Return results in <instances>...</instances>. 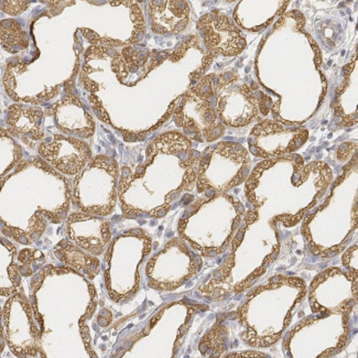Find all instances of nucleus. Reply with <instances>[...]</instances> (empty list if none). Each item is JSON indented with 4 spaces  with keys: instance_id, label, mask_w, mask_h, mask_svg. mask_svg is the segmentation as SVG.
<instances>
[{
    "instance_id": "obj_1",
    "label": "nucleus",
    "mask_w": 358,
    "mask_h": 358,
    "mask_svg": "<svg viewBox=\"0 0 358 358\" xmlns=\"http://www.w3.org/2000/svg\"><path fill=\"white\" fill-rule=\"evenodd\" d=\"M306 294L308 285L296 275H275L256 287L237 309V320L244 329L243 340L255 348L275 344Z\"/></svg>"
},
{
    "instance_id": "obj_2",
    "label": "nucleus",
    "mask_w": 358,
    "mask_h": 358,
    "mask_svg": "<svg viewBox=\"0 0 358 358\" xmlns=\"http://www.w3.org/2000/svg\"><path fill=\"white\" fill-rule=\"evenodd\" d=\"M252 210L245 214L244 225L238 229L231 242L229 257L213 275L199 288L203 298L221 301L227 296L243 294L267 273L268 268L277 259L280 250L277 231L267 237L265 234L275 224L260 226L256 238H250Z\"/></svg>"
},
{
    "instance_id": "obj_3",
    "label": "nucleus",
    "mask_w": 358,
    "mask_h": 358,
    "mask_svg": "<svg viewBox=\"0 0 358 358\" xmlns=\"http://www.w3.org/2000/svg\"><path fill=\"white\" fill-rule=\"evenodd\" d=\"M358 277L342 268L323 270L309 286V304L315 314H350L357 303Z\"/></svg>"
},
{
    "instance_id": "obj_4",
    "label": "nucleus",
    "mask_w": 358,
    "mask_h": 358,
    "mask_svg": "<svg viewBox=\"0 0 358 358\" xmlns=\"http://www.w3.org/2000/svg\"><path fill=\"white\" fill-rule=\"evenodd\" d=\"M250 159L245 151H222L201 164L199 192L224 193L241 185L248 173Z\"/></svg>"
},
{
    "instance_id": "obj_5",
    "label": "nucleus",
    "mask_w": 358,
    "mask_h": 358,
    "mask_svg": "<svg viewBox=\"0 0 358 358\" xmlns=\"http://www.w3.org/2000/svg\"><path fill=\"white\" fill-rule=\"evenodd\" d=\"M172 255L168 256L164 250L149 262L145 275L151 288L159 291L176 290L194 277L200 269V259L185 247L180 248L178 256Z\"/></svg>"
},
{
    "instance_id": "obj_6",
    "label": "nucleus",
    "mask_w": 358,
    "mask_h": 358,
    "mask_svg": "<svg viewBox=\"0 0 358 358\" xmlns=\"http://www.w3.org/2000/svg\"><path fill=\"white\" fill-rule=\"evenodd\" d=\"M42 113L34 109H18V107H13L10 109L8 124L10 128L16 134H20L22 139L26 136H30L31 139H40L42 131L40 130L41 125Z\"/></svg>"
},
{
    "instance_id": "obj_7",
    "label": "nucleus",
    "mask_w": 358,
    "mask_h": 358,
    "mask_svg": "<svg viewBox=\"0 0 358 358\" xmlns=\"http://www.w3.org/2000/svg\"><path fill=\"white\" fill-rule=\"evenodd\" d=\"M229 344V329L218 320L214 327L206 333L200 344L201 353L206 357L220 358L224 355Z\"/></svg>"
},
{
    "instance_id": "obj_8",
    "label": "nucleus",
    "mask_w": 358,
    "mask_h": 358,
    "mask_svg": "<svg viewBox=\"0 0 358 358\" xmlns=\"http://www.w3.org/2000/svg\"><path fill=\"white\" fill-rule=\"evenodd\" d=\"M0 42L10 52H17L27 47L26 36L18 22L13 20L0 22Z\"/></svg>"
},
{
    "instance_id": "obj_9",
    "label": "nucleus",
    "mask_w": 358,
    "mask_h": 358,
    "mask_svg": "<svg viewBox=\"0 0 358 358\" xmlns=\"http://www.w3.org/2000/svg\"><path fill=\"white\" fill-rule=\"evenodd\" d=\"M343 266L345 267L348 273L358 277L357 269V245L350 247L344 252L342 258Z\"/></svg>"
},
{
    "instance_id": "obj_10",
    "label": "nucleus",
    "mask_w": 358,
    "mask_h": 358,
    "mask_svg": "<svg viewBox=\"0 0 358 358\" xmlns=\"http://www.w3.org/2000/svg\"><path fill=\"white\" fill-rule=\"evenodd\" d=\"M223 358H270L266 354L255 352V350H244V352H235L224 356Z\"/></svg>"
},
{
    "instance_id": "obj_11",
    "label": "nucleus",
    "mask_w": 358,
    "mask_h": 358,
    "mask_svg": "<svg viewBox=\"0 0 358 358\" xmlns=\"http://www.w3.org/2000/svg\"><path fill=\"white\" fill-rule=\"evenodd\" d=\"M27 5H29V3H22V1L21 3H19V1H16V3H5L3 10L9 13L10 16H17L18 13L24 11L28 7Z\"/></svg>"
}]
</instances>
